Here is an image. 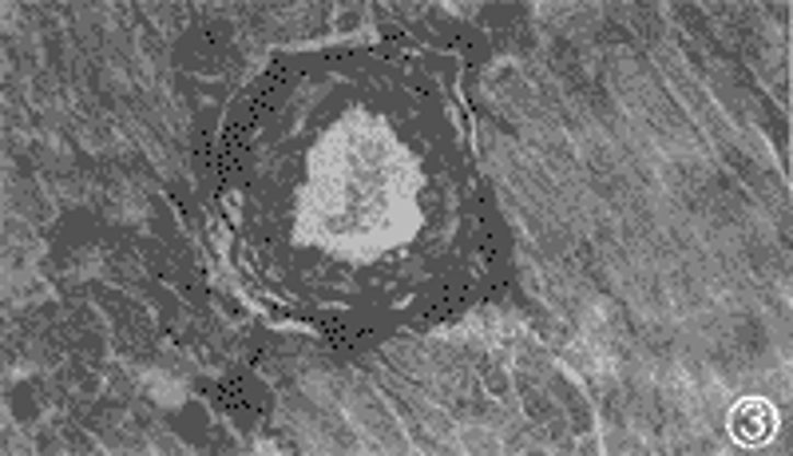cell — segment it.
<instances>
[{"instance_id":"6da1fadb","label":"cell","mask_w":793,"mask_h":456,"mask_svg":"<svg viewBox=\"0 0 793 456\" xmlns=\"http://www.w3.org/2000/svg\"><path fill=\"white\" fill-rule=\"evenodd\" d=\"M773 421H778V413H773L766 401H746L734 409V436L738 441H746V445H758V441H766V436L773 433Z\"/></svg>"}]
</instances>
